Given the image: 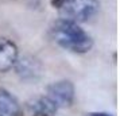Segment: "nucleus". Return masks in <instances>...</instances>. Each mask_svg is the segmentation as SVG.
Wrapping results in <instances>:
<instances>
[{"instance_id":"f257e3e1","label":"nucleus","mask_w":120,"mask_h":116,"mask_svg":"<svg viewBox=\"0 0 120 116\" xmlns=\"http://www.w3.org/2000/svg\"><path fill=\"white\" fill-rule=\"evenodd\" d=\"M50 34L55 43L74 53H86L93 46L92 38L71 20H55L50 28Z\"/></svg>"},{"instance_id":"f03ea898","label":"nucleus","mask_w":120,"mask_h":116,"mask_svg":"<svg viewBox=\"0 0 120 116\" xmlns=\"http://www.w3.org/2000/svg\"><path fill=\"white\" fill-rule=\"evenodd\" d=\"M51 4L58 8L61 19L71 22H86L98 12L97 0H53Z\"/></svg>"},{"instance_id":"7ed1b4c3","label":"nucleus","mask_w":120,"mask_h":116,"mask_svg":"<svg viewBox=\"0 0 120 116\" xmlns=\"http://www.w3.org/2000/svg\"><path fill=\"white\" fill-rule=\"evenodd\" d=\"M49 97L57 107H69L74 99V86L70 81H58L47 89Z\"/></svg>"},{"instance_id":"423d86ee","label":"nucleus","mask_w":120,"mask_h":116,"mask_svg":"<svg viewBox=\"0 0 120 116\" xmlns=\"http://www.w3.org/2000/svg\"><path fill=\"white\" fill-rule=\"evenodd\" d=\"M27 107L33 116H53L58 109V107L47 96L37 97V99L31 100Z\"/></svg>"},{"instance_id":"20e7f679","label":"nucleus","mask_w":120,"mask_h":116,"mask_svg":"<svg viewBox=\"0 0 120 116\" xmlns=\"http://www.w3.org/2000/svg\"><path fill=\"white\" fill-rule=\"evenodd\" d=\"M14 66H15L18 76L24 81H37L41 78L42 72H43L42 64L37 58H34L33 55H24L16 60Z\"/></svg>"},{"instance_id":"6e6552de","label":"nucleus","mask_w":120,"mask_h":116,"mask_svg":"<svg viewBox=\"0 0 120 116\" xmlns=\"http://www.w3.org/2000/svg\"><path fill=\"white\" fill-rule=\"evenodd\" d=\"M88 116H112V115H108V113H103V112H93V113H89Z\"/></svg>"},{"instance_id":"0eeeda50","label":"nucleus","mask_w":120,"mask_h":116,"mask_svg":"<svg viewBox=\"0 0 120 116\" xmlns=\"http://www.w3.org/2000/svg\"><path fill=\"white\" fill-rule=\"evenodd\" d=\"M0 116H22L18 100L3 88H0Z\"/></svg>"},{"instance_id":"39448f33","label":"nucleus","mask_w":120,"mask_h":116,"mask_svg":"<svg viewBox=\"0 0 120 116\" xmlns=\"http://www.w3.org/2000/svg\"><path fill=\"white\" fill-rule=\"evenodd\" d=\"M18 60V49L10 39L0 38V72H8Z\"/></svg>"}]
</instances>
